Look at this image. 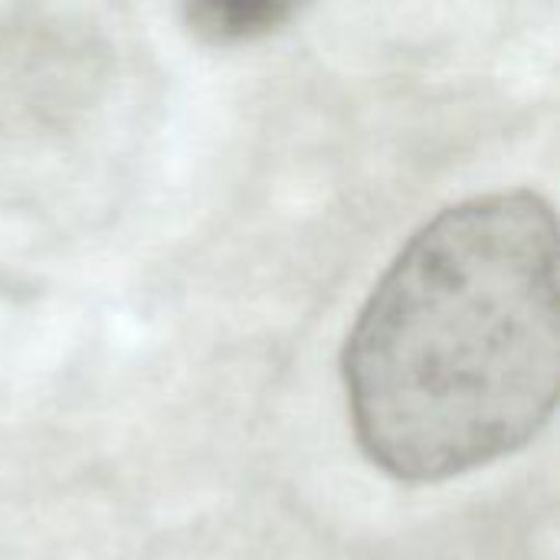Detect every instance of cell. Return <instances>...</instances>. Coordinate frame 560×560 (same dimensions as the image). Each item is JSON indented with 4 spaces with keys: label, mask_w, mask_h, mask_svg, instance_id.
<instances>
[{
    "label": "cell",
    "mask_w": 560,
    "mask_h": 560,
    "mask_svg": "<svg viewBox=\"0 0 560 560\" xmlns=\"http://www.w3.org/2000/svg\"><path fill=\"white\" fill-rule=\"evenodd\" d=\"M354 436L413 486L532 443L560 387L558 220L532 190L446 207L387 266L348 345Z\"/></svg>",
    "instance_id": "cell-1"
},
{
    "label": "cell",
    "mask_w": 560,
    "mask_h": 560,
    "mask_svg": "<svg viewBox=\"0 0 560 560\" xmlns=\"http://www.w3.org/2000/svg\"><path fill=\"white\" fill-rule=\"evenodd\" d=\"M292 13L285 0H197L184 7V23L210 46H240L276 33Z\"/></svg>",
    "instance_id": "cell-2"
}]
</instances>
